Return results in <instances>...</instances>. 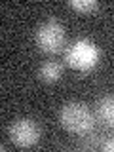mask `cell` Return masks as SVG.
<instances>
[{"label":"cell","instance_id":"cell-7","mask_svg":"<svg viewBox=\"0 0 114 152\" xmlns=\"http://www.w3.org/2000/svg\"><path fill=\"white\" fill-rule=\"evenodd\" d=\"M69 6L78 10V12H93L99 4H97V0H70Z\"/></svg>","mask_w":114,"mask_h":152},{"label":"cell","instance_id":"cell-2","mask_svg":"<svg viewBox=\"0 0 114 152\" xmlns=\"http://www.w3.org/2000/svg\"><path fill=\"white\" fill-rule=\"evenodd\" d=\"M65 61L72 69L78 70H89L97 65L99 61V50L88 38H80V40L72 42L65 51Z\"/></svg>","mask_w":114,"mask_h":152},{"label":"cell","instance_id":"cell-5","mask_svg":"<svg viewBox=\"0 0 114 152\" xmlns=\"http://www.w3.org/2000/svg\"><path fill=\"white\" fill-rule=\"evenodd\" d=\"M63 74V65L57 61H48L40 66V78L44 82H57Z\"/></svg>","mask_w":114,"mask_h":152},{"label":"cell","instance_id":"cell-9","mask_svg":"<svg viewBox=\"0 0 114 152\" xmlns=\"http://www.w3.org/2000/svg\"><path fill=\"white\" fill-rule=\"evenodd\" d=\"M2 150H4V146H2V145H0V152H2Z\"/></svg>","mask_w":114,"mask_h":152},{"label":"cell","instance_id":"cell-1","mask_svg":"<svg viewBox=\"0 0 114 152\" xmlns=\"http://www.w3.org/2000/svg\"><path fill=\"white\" fill-rule=\"evenodd\" d=\"M59 122L66 131L76 133V135H86L93 129V114L86 103L72 101L66 103L59 112Z\"/></svg>","mask_w":114,"mask_h":152},{"label":"cell","instance_id":"cell-8","mask_svg":"<svg viewBox=\"0 0 114 152\" xmlns=\"http://www.w3.org/2000/svg\"><path fill=\"white\" fill-rule=\"evenodd\" d=\"M112 148H114V142H112V139H108V141L103 145V150H108V152H110Z\"/></svg>","mask_w":114,"mask_h":152},{"label":"cell","instance_id":"cell-6","mask_svg":"<svg viewBox=\"0 0 114 152\" xmlns=\"http://www.w3.org/2000/svg\"><path fill=\"white\" fill-rule=\"evenodd\" d=\"M97 112H99V118L103 122H107L108 126H112V120H114V103H112V97H103L97 104Z\"/></svg>","mask_w":114,"mask_h":152},{"label":"cell","instance_id":"cell-3","mask_svg":"<svg viewBox=\"0 0 114 152\" xmlns=\"http://www.w3.org/2000/svg\"><path fill=\"white\" fill-rule=\"evenodd\" d=\"M36 46L46 53H57L65 46V27L55 19L44 21L36 31Z\"/></svg>","mask_w":114,"mask_h":152},{"label":"cell","instance_id":"cell-4","mask_svg":"<svg viewBox=\"0 0 114 152\" xmlns=\"http://www.w3.org/2000/svg\"><path fill=\"white\" fill-rule=\"evenodd\" d=\"M10 139L19 148H28V146L38 142L40 129H38L34 120H31V118H19L10 127Z\"/></svg>","mask_w":114,"mask_h":152}]
</instances>
